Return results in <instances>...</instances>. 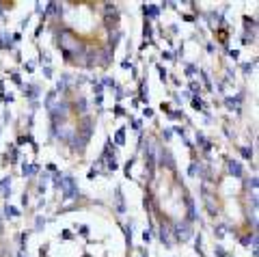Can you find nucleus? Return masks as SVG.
Segmentation results:
<instances>
[{"instance_id":"nucleus-1","label":"nucleus","mask_w":259,"mask_h":257,"mask_svg":"<svg viewBox=\"0 0 259 257\" xmlns=\"http://www.w3.org/2000/svg\"><path fill=\"white\" fill-rule=\"evenodd\" d=\"M229 171L233 173V175H242V169H240V165H237V162H229Z\"/></svg>"}]
</instances>
